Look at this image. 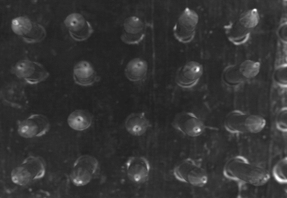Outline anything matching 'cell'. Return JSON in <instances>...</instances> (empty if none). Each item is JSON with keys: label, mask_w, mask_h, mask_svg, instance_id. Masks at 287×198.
I'll use <instances>...</instances> for the list:
<instances>
[{"label": "cell", "mask_w": 287, "mask_h": 198, "mask_svg": "<svg viewBox=\"0 0 287 198\" xmlns=\"http://www.w3.org/2000/svg\"><path fill=\"white\" fill-rule=\"evenodd\" d=\"M223 172L227 178H235L256 185L265 183L269 178L265 170L239 158H233L227 162Z\"/></svg>", "instance_id": "cell-1"}, {"label": "cell", "mask_w": 287, "mask_h": 198, "mask_svg": "<svg viewBox=\"0 0 287 198\" xmlns=\"http://www.w3.org/2000/svg\"><path fill=\"white\" fill-rule=\"evenodd\" d=\"M173 175L178 181L197 187L205 185L208 181L205 169L199 160L187 158L174 169Z\"/></svg>", "instance_id": "cell-2"}, {"label": "cell", "mask_w": 287, "mask_h": 198, "mask_svg": "<svg viewBox=\"0 0 287 198\" xmlns=\"http://www.w3.org/2000/svg\"><path fill=\"white\" fill-rule=\"evenodd\" d=\"M99 170V163L95 158L88 155L81 156L74 163L70 173L71 180L77 186L85 185L96 176Z\"/></svg>", "instance_id": "cell-3"}, {"label": "cell", "mask_w": 287, "mask_h": 198, "mask_svg": "<svg viewBox=\"0 0 287 198\" xmlns=\"http://www.w3.org/2000/svg\"><path fill=\"white\" fill-rule=\"evenodd\" d=\"M198 21V17L194 11L186 9L182 13L175 26L176 37L184 43L190 41L193 38Z\"/></svg>", "instance_id": "cell-4"}, {"label": "cell", "mask_w": 287, "mask_h": 198, "mask_svg": "<svg viewBox=\"0 0 287 198\" xmlns=\"http://www.w3.org/2000/svg\"><path fill=\"white\" fill-rule=\"evenodd\" d=\"M172 124L176 129L191 137L200 135L205 129L202 120L195 114L190 112H184L178 114L174 118Z\"/></svg>", "instance_id": "cell-5"}, {"label": "cell", "mask_w": 287, "mask_h": 198, "mask_svg": "<svg viewBox=\"0 0 287 198\" xmlns=\"http://www.w3.org/2000/svg\"><path fill=\"white\" fill-rule=\"evenodd\" d=\"M50 127L49 123L45 116L41 114H34L19 122L17 131L23 137L31 138L45 134Z\"/></svg>", "instance_id": "cell-6"}, {"label": "cell", "mask_w": 287, "mask_h": 198, "mask_svg": "<svg viewBox=\"0 0 287 198\" xmlns=\"http://www.w3.org/2000/svg\"><path fill=\"white\" fill-rule=\"evenodd\" d=\"M71 37L77 41L87 39L93 32L92 26L81 14L72 13L68 15L64 21Z\"/></svg>", "instance_id": "cell-7"}, {"label": "cell", "mask_w": 287, "mask_h": 198, "mask_svg": "<svg viewBox=\"0 0 287 198\" xmlns=\"http://www.w3.org/2000/svg\"><path fill=\"white\" fill-rule=\"evenodd\" d=\"M127 175L133 182L143 183L148 179L150 166L148 160L142 157H132L126 163Z\"/></svg>", "instance_id": "cell-8"}, {"label": "cell", "mask_w": 287, "mask_h": 198, "mask_svg": "<svg viewBox=\"0 0 287 198\" xmlns=\"http://www.w3.org/2000/svg\"><path fill=\"white\" fill-rule=\"evenodd\" d=\"M202 66L195 61L188 62L178 70L176 75V82L180 86L189 88L198 82L203 73Z\"/></svg>", "instance_id": "cell-9"}, {"label": "cell", "mask_w": 287, "mask_h": 198, "mask_svg": "<svg viewBox=\"0 0 287 198\" xmlns=\"http://www.w3.org/2000/svg\"><path fill=\"white\" fill-rule=\"evenodd\" d=\"M73 78L76 83L83 86L92 85L100 79L91 64L86 61H80L75 65Z\"/></svg>", "instance_id": "cell-10"}, {"label": "cell", "mask_w": 287, "mask_h": 198, "mask_svg": "<svg viewBox=\"0 0 287 198\" xmlns=\"http://www.w3.org/2000/svg\"><path fill=\"white\" fill-rule=\"evenodd\" d=\"M149 121L143 112L133 113L126 118L125 126L127 131L131 134L136 136L145 133L150 126Z\"/></svg>", "instance_id": "cell-11"}, {"label": "cell", "mask_w": 287, "mask_h": 198, "mask_svg": "<svg viewBox=\"0 0 287 198\" xmlns=\"http://www.w3.org/2000/svg\"><path fill=\"white\" fill-rule=\"evenodd\" d=\"M148 70L146 61L139 58H134L126 65L124 72L126 78L130 81L137 82L142 81L145 77Z\"/></svg>", "instance_id": "cell-12"}, {"label": "cell", "mask_w": 287, "mask_h": 198, "mask_svg": "<svg viewBox=\"0 0 287 198\" xmlns=\"http://www.w3.org/2000/svg\"><path fill=\"white\" fill-rule=\"evenodd\" d=\"M18 74L31 82H37L44 77L45 72L39 66L27 61L23 62L17 67Z\"/></svg>", "instance_id": "cell-13"}, {"label": "cell", "mask_w": 287, "mask_h": 198, "mask_svg": "<svg viewBox=\"0 0 287 198\" xmlns=\"http://www.w3.org/2000/svg\"><path fill=\"white\" fill-rule=\"evenodd\" d=\"M92 117L90 113L86 110L75 111L69 116L68 122L70 126L77 130H82L89 127L91 124Z\"/></svg>", "instance_id": "cell-14"}, {"label": "cell", "mask_w": 287, "mask_h": 198, "mask_svg": "<svg viewBox=\"0 0 287 198\" xmlns=\"http://www.w3.org/2000/svg\"><path fill=\"white\" fill-rule=\"evenodd\" d=\"M247 116L240 112L233 111L229 114L225 119V129L231 132H239L245 130V121Z\"/></svg>", "instance_id": "cell-15"}, {"label": "cell", "mask_w": 287, "mask_h": 198, "mask_svg": "<svg viewBox=\"0 0 287 198\" xmlns=\"http://www.w3.org/2000/svg\"><path fill=\"white\" fill-rule=\"evenodd\" d=\"M266 121L262 116L256 114L246 116L244 123L246 130L252 133L261 131L265 128Z\"/></svg>", "instance_id": "cell-16"}, {"label": "cell", "mask_w": 287, "mask_h": 198, "mask_svg": "<svg viewBox=\"0 0 287 198\" xmlns=\"http://www.w3.org/2000/svg\"><path fill=\"white\" fill-rule=\"evenodd\" d=\"M124 27L128 33L126 35L129 37L131 38L134 37L135 39H137L140 37V34L142 31L143 25L138 18L136 17H131L125 21Z\"/></svg>", "instance_id": "cell-17"}, {"label": "cell", "mask_w": 287, "mask_h": 198, "mask_svg": "<svg viewBox=\"0 0 287 198\" xmlns=\"http://www.w3.org/2000/svg\"><path fill=\"white\" fill-rule=\"evenodd\" d=\"M260 64L250 60L243 62L239 67L240 71L243 77L251 78L255 77L259 72Z\"/></svg>", "instance_id": "cell-18"}, {"label": "cell", "mask_w": 287, "mask_h": 198, "mask_svg": "<svg viewBox=\"0 0 287 198\" xmlns=\"http://www.w3.org/2000/svg\"><path fill=\"white\" fill-rule=\"evenodd\" d=\"M244 77L242 75L239 68L230 67L227 68L223 75L224 80L227 84L234 85L240 83Z\"/></svg>", "instance_id": "cell-19"}, {"label": "cell", "mask_w": 287, "mask_h": 198, "mask_svg": "<svg viewBox=\"0 0 287 198\" xmlns=\"http://www.w3.org/2000/svg\"><path fill=\"white\" fill-rule=\"evenodd\" d=\"M274 174L276 179L281 182H286L287 180V159L279 161L274 167Z\"/></svg>", "instance_id": "cell-20"}, {"label": "cell", "mask_w": 287, "mask_h": 198, "mask_svg": "<svg viewBox=\"0 0 287 198\" xmlns=\"http://www.w3.org/2000/svg\"><path fill=\"white\" fill-rule=\"evenodd\" d=\"M241 22L245 26L249 27L255 26L258 21V16L256 10L249 13L242 19Z\"/></svg>", "instance_id": "cell-21"}, {"label": "cell", "mask_w": 287, "mask_h": 198, "mask_svg": "<svg viewBox=\"0 0 287 198\" xmlns=\"http://www.w3.org/2000/svg\"><path fill=\"white\" fill-rule=\"evenodd\" d=\"M276 125L278 129L283 131L287 130V109L281 110L277 116Z\"/></svg>", "instance_id": "cell-22"}, {"label": "cell", "mask_w": 287, "mask_h": 198, "mask_svg": "<svg viewBox=\"0 0 287 198\" xmlns=\"http://www.w3.org/2000/svg\"><path fill=\"white\" fill-rule=\"evenodd\" d=\"M274 78L280 84L286 85L287 84V68L281 67L277 69L274 74Z\"/></svg>", "instance_id": "cell-23"}]
</instances>
